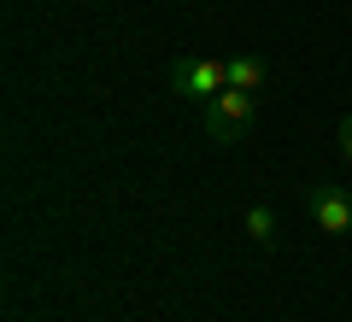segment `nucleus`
I'll list each match as a JSON object with an SVG mask.
<instances>
[{
  "label": "nucleus",
  "mask_w": 352,
  "mask_h": 322,
  "mask_svg": "<svg viewBox=\"0 0 352 322\" xmlns=\"http://www.w3.org/2000/svg\"><path fill=\"white\" fill-rule=\"evenodd\" d=\"M252 112H258V94H241V88H223V94H212L206 100V112H200V124H206V135L212 141H241L252 129Z\"/></svg>",
  "instance_id": "f257e3e1"
},
{
  "label": "nucleus",
  "mask_w": 352,
  "mask_h": 322,
  "mask_svg": "<svg viewBox=\"0 0 352 322\" xmlns=\"http://www.w3.org/2000/svg\"><path fill=\"white\" fill-rule=\"evenodd\" d=\"M170 88L182 100H200V106H206L212 94H223V88H229V59H182L170 71Z\"/></svg>",
  "instance_id": "f03ea898"
},
{
  "label": "nucleus",
  "mask_w": 352,
  "mask_h": 322,
  "mask_svg": "<svg viewBox=\"0 0 352 322\" xmlns=\"http://www.w3.org/2000/svg\"><path fill=\"white\" fill-rule=\"evenodd\" d=\"M305 211H311V223L323 229V235H335V240L352 235V194H346V187L317 182L311 194H305Z\"/></svg>",
  "instance_id": "7ed1b4c3"
},
{
  "label": "nucleus",
  "mask_w": 352,
  "mask_h": 322,
  "mask_svg": "<svg viewBox=\"0 0 352 322\" xmlns=\"http://www.w3.org/2000/svg\"><path fill=\"white\" fill-rule=\"evenodd\" d=\"M264 82H270V71H264L258 53H235V59H229V88H241V94H258Z\"/></svg>",
  "instance_id": "20e7f679"
},
{
  "label": "nucleus",
  "mask_w": 352,
  "mask_h": 322,
  "mask_svg": "<svg viewBox=\"0 0 352 322\" xmlns=\"http://www.w3.org/2000/svg\"><path fill=\"white\" fill-rule=\"evenodd\" d=\"M241 229H247V240H252V246H276V211H270V205H247Z\"/></svg>",
  "instance_id": "39448f33"
},
{
  "label": "nucleus",
  "mask_w": 352,
  "mask_h": 322,
  "mask_svg": "<svg viewBox=\"0 0 352 322\" xmlns=\"http://www.w3.org/2000/svg\"><path fill=\"white\" fill-rule=\"evenodd\" d=\"M335 141H340V159H346V164H352V112H346V117H340V135H335Z\"/></svg>",
  "instance_id": "423d86ee"
}]
</instances>
